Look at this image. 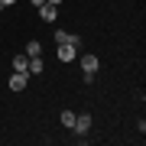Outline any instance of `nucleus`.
Returning <instances> with one entry per match:
<instances>
[{
    "instance_id": "nucleus-1",
    "label": "nucleus",
    "mask_w": 146,
    "mask_h": 146,
    "mask_svg": "<svg viewBox=\"0 0 146 146\" xmlns=\"http://www.w3.org/2000/svg\"><path fill=\"white\" fill-rule=\"evenodd\" d=\"M78 62H81V68H84V75H98V68H101V58L98 55H78Z\"/></svg>"
},
{
    "instance_id": "nucleus-2",
    "label": "nucleus",
    "mask_w": 146,
    "mask_h": 146,
    "mask_svg": "<svg viewBox=\"0 0 146 146\" xmlns=\"http://www.w3.org/2000/svg\"><path fill=\"white\" fill-rule=\"evenodd\" d=\"M78 49H81V46L62 42V46H58V62H75V58H78Z\"/></svg>"
},
{
    "instance_id": "nucleus-3",
    "label": "nucleus",
    "mask_w": 146,
    "mask_h": 146,
    "mask_svg": "<svg viewBox=\"0 0 146 146\" xmlns=\"http://www.w3.org/2000/svg\"><path fill=\"white\" fill-rule=\"evenodd\" d=\"M29 84V72H13V78H10V88L13 91H23Z\"/></svg>"
},
{
    "instance_id": "nucleus-4",
    "label": "nucleus",
    "mask_w": 146,
    "mask_h": 146,
    "mask_svg": "<svg viewBox=\"0 0 146 146\" xmlns=\"http://www.w3.org/2000/svg\"><path fill=\"white\" fill-rule=\"evenodd\" d=\"M52 36H55V42H58V46H62V42H72V46H81V36H75V33H62V29H55Z\"/></svg>"
},
{
    "instance_id": "nucleus-5",
    "label": "nucleus",
    "mask_w": 146,
    "mask_h": 146,
    "mask_svg": "<svg viewBox=\"0 0 146 146\" xmlns=\"http://www.w3.org/2000/svg\"><path fill=\"white\" fill-rule=\"evenodd\" d=\"M72 130H75V133H88V130H91V117H88V114H81V117L75 114V127H72Z\"/></svg>"
},
{
    "instance_id": "nucleus-6",
    "label": "nucleus",
    "mask_w": 146,
    "mask_h": 146,
    "mask_svg": "<svg viewBox=\"0 0 146 146\" xmlns=\"http://www.w3.org/2000/svg\"><path fill=\"white\" fill-rule=\"evenodd\" d=\"M39 16H42L46 23H55V16H58V7H52V3H42V7H39Z\"/></svg>"
},
{
    "instance_id": "nucleus-7",
    "label": "nucleus",
    "mask_w": 146,
    "mask_h": 146,
    "mask_svg": "<svg viewBox=\"0 0 146 146\" xmlns=\"http://www.w3.org/2000/svg\"><path fill=\"white\" fill-rule=\"evenodd\" d=\"M13 72H29V55H26V52L13 58Z\"/></svg>"
},
{
    "instance_id": "nucleus-8",
    "label": "nucleus",
    "mask_w": 146,
    "mask_h": 146,
    "mask_svg": "<svg viewBox=\"0 0 146 146\" xmlns=\"http://www.w3.org/2000/svg\"><path fill=\"white\" fill-rule=\"evenodd\" d=\"M26 55L33 58V55H42V46H39V39H29L26 42Z\"/></svg>"
},
{
    "instance_id": "nucleus-9",
    "label": "nucleus",
    "mask_w": 146,
    "mask_h": 146,
    "mask_svg": "<svg viewBox=\"0 0 146 146\" xmlns=\"http://www.w3.org/2000/svg\"><path fill=\"white\" fill-rule=\"evenodd\" d=\"M39 72H42V58L33 55V58H29V75H39Z\"/></svg>"
},
{
    "instance_id": "nucleus-10",
    "label": "nucleus",
    "mask_w": 146,
    "mask_h": 146,
    "mask_svg": "<svg viewBox=\"0 0 146 146\" xmlns=\"http://www.w3.org/2000/svg\"><path fill=\"white\" fill-rule=\"evenodd\" d=\"M62 127H75V110H62Z\"/></svg>"
},
{
    "instance_id": "nucleus-11",
    "label": "nucleus",
    "mask_w": 146,
    "mask_h": 146,
    "mask_svg": "<svg viewBox=\"0 0 146 146\" xmlns=\"http://www.w3.org/2000/svg\"><path fill=\"white\" fill-rule=\"evenodd\" d=\"M29 3H33V7H42V3H46V0H29Z\"/></svg>"
},
{
    "instance_id": "nucleus-12",
    "label": "nucleus",
    "mask_w": 146,
    "mask_h": 146,
    "mask_svg": "<svg viewBox=\"0 0 146 146\" xmlns=\"http://www.w3.org/2000/svg\"><path fill=\"white\" fill-rule=\"evenodd\" d=\"M0 3H3V7H13V3H16V0H0Z\"/></svg>"
},
{
    "instance_id": "nucleus-13",
    "label": "nucleus",
    "mask_w": 146,
    "mask_h": 146,
    "mask_svg": "<svg viewBox=\"0 0 146 146\" xmlns=\"http://www.w3.org/2000/svg\"><path fill=\"white\" fill-rule=\"evenodd\" d=\"M46 3H52V7H58V3H62V0H46Z\"/></svg>"
},
{
    "instance_id": "nucleus-14",
    "label": "nucleus",
    "mask_w": 146,
    "mask_h": 146,
    "mask_svg": "<svg viewBox=\"0 0 146 146\" xmlns=\"http://www.w3.org/2000/svg\"><path fill=\"white\" fill-rule=\"evenodd\" d=\"M0 10H3V3H0Z\"/></svg>"
}]
</instances>
